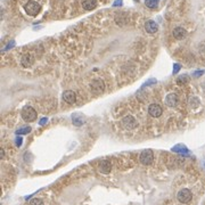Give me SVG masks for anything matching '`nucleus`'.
Here are the masks:
<instances>
[{
    "label": "nucleus",
    "instance_id": "nucleus-1",
    "mask_svg": "<svg viewBox=\"0 0 205 205\" xmlns=\"http://www.w3.org/2000/svg\"><path fill=\"white\" fill-rule=\"evenodd\" d=\"M24 10H25V13L30 16H37L39 13H40L41 10V6L39 5L38 3H35V1H28V3L24 5Z\"/></svg>",
    "mask_w": 205,
    "mask_h": 205
},
{
    "label": "nucleus",
    "instance_id": "nucleus-2",
    "mask_svg": "<svg viewBox=\"0 0 205 205\" xmlns=\"http://www.w3.org/2000/svg\"><path fill=\"white\" fill-rule=\"evenodd\" d=\"M22 117L26 122H33L37 119V112L31 106H25L22 110Z\"/></svg>",
    "mask_w": 205,
    "mask_h": 205
},
{
    "label": "nucleus",
    "instance_id": "nucleus-3",
    "mask_svg": "<svg viewBox=\"0 0 205 205\" xmlns=\"http://www.w3.org/2000/svg\"><path fill=\"white\" fill-rule=\"evenodd\" d=\"M90 90H91L92 94H96V95H99V94H103L105 90V83L103 80L100 79H95L92 80V82L90 83Z\"/></svg>",
    "mask_w": 205,
    "mask_h": 205
},
{
    "label": "nucleus",
    "instance_id": "nucleus-4",
    "mask_svg": "<svg viewBox=\"0 0 205 205\" xmlns=\"http://www.w3.org/2000/svg\"><path fill=\"white\" fill-rule=\"evenodd\" d=\"M177 198L180 203H182V204H187V203H189L192 198V194L189 189H187V188H183L181 189L179 192H178L177 195Z\"/></svg>",
    "mask_w": 205,
    "mask_h": 205
},
{
    "label": "nucleus",
    "instance_id": "nucleus-5",
    "mask_svg": "<svg viewBox=\"0 0 205 205\" xmlns=\"http://www.w3.org/2000/svg\"><path fill=\"white\" fill-rule=\"evenodd\" d=\"M153 160H154V154H153L151 149H145V151H141V154H140V162L144 165H151L153 163Z\"/></svg>",
    "mask_w": 205,
    "mask_h": 205
},
{
    "label": "nucleus",
    "instance_id": "nucleus-6",
    "mask_svg": "<svg viewBox=\"0 0 205 205\" xmlns=\"http://www.w3.org/2000/svg\"><path fill=\"white\" fill-rule=\"evenodd\" d=\"M138 123H137L136 119L131 115H126L122 119V126L126 130H132L135 128H137Z\"/></svg>",
    "mask_w": 205,
    "mask_h": 205
},
{
    "label": "nucleus",
    "instance_id": "nucleus-7",
    "mask_svg": "<svg viewBox=\"0 0 205 205\" xmlns=\"http://www.w3.org/2000/svg\"><path fill=\"white\" fill-rule=\"evenodd\" d=\"M148 113H149L151 116L158 117V116H161V115H162L163 110H162V107L160 106V105L151 104V105H149V107H148Z\"/></svg>",
    "mask_w": 205,
    "mask_h": 205
},
{
    "label": "nucleus",
    "instance_id": "nucleus-8",
    "mask_svg": "<svg viewBox=\"0 0 205 205\" xmlns=\"http://www.w3.org/2000/svg\"><path fill=\"white\" fill-rule=\"evenodd\" d=\"M179 103V98L176 94H169V95L165 97V104L169 106V107H176Z\"/></svg>",
    "mask_w": 205,
    "mask_h": 205
},
{
    "label": "nucleus",
    "instance_id": "nucleus-9",
    "mask_svg": "<svg viewBox=\"0 0 205 205\" xmlns=\"http://www.w3.org/2000/svg\"><path fill=\"white\" fill-rule=\"evenodd\" d=\"M63 99L65 100V103L67 104H74L76 100V95L75 92L72 90H66L63 92Z\"/></svg>",
    "mask_w": 205,
    "mask_h": 205
},
{
    "label": "nucleus",
    "instance_id": "nucleus-10",
    "mask_svg": "<svg viewBox=\"0 0 205 205\" xmlns=\"http://www.w3.org/2000/svg\"><path fill=\"white\" fill-rule=\"evenodd\" d=\"M145 30L148 33H155V32H157L158 30V25L156 24V22L154 21H147L145 23Z\"/></svg>",
    "mask_w": 205,
    "mask_h": 205
},
{
    "label": "nucleus",
    "instance_id": "nucleus-11",
    "mask_svg": "<svg viewBox=\"0 0 205 205\" xmlns=\"http://www.w3.org/2000/svg\"><path fill=\"white\" fill-rule=\"evenodd\" d=\"M82 7L85 10H92L97 7V0H82Z\"/></svg>",
    "mask_w": 205,
    "mask_h": 205
},
{
    "label": "nucleus",
    "instance_id": "nucleus-12",
    "mask_svg": "<svg viewBox=\"0 0 205 205\" xmlns=\"http://www.w3.org/2000/svg\"><path fill=\"white\" fill-rule=\"evenodd\" d=\"M99 170H100L101 173H110V170H112V164L106 160H104L99 163Z\"/></svg>",
    "mask_w": 205,
    "mask_h": 205
},
{
    "label": "nucleus",
    "instance_id": "nucleus-13",
    "mask_svg": "<svg viewBox=\"0 0 205 205\" xmlns=\"http://www.w3.org/2000/svg\"><path fill=\"white\" fill-rule=\"evenodd\" d=\"M187 34V31L185 30L183 28H176L173 30V37L178 40H181L186 37Z\"/></svg>",
    "mask_w": 205,
    "mask_h": 205
},
{
    "label": "nucleus",
    "instance_id": "nucleus-14",
    "mask_svg": "<svg viewBox=\"0 0 205 205\" xmlns=\"http://www.w3.org/2000/svg\"><path fill=\"white\" fill-rule=\"evenodd\" d=\"M33 62H34V59H33V57L31 56L30 54H26V55H24V56L22 57V65L24 67H28V66H31L32 64H33Z\"/></svg>",
    "mask_w": 205,
    "mask_h": 205
},
{
    "label": "nucleus",
    "instance_id": "nucleus-15",
    "mask_svg": "<svg viewBox=\"0 0 205 205\" xmlns=\"http://www.w3.org/2000/svg\"><path fill=\"white\" fill-rule=\"evenodd\" d=\"M72 120H73V124L74 126H82L83 123H85V119L82 116V114L80 113H75L72 115Z\"/></svg>",
    "mask_w": 205,
    "mask_h": 205
},
{
    "label": "nucleus",
    "instance_id": "nucleus-16",
    "mask_svg": "<svg viewBox=\"0 0 205 205\" xmlns=\"http://www.w3.org/2000/svg\"><path fill=\"white\" fill-rule=\"evenodd\" d=\"M172 151L179 153V154H188V148L185 145H182V144H179V145L174 146L173 148H172Z\"/></svg>",
    "mask_w": 205,
    "mask_h": 205
},
{
    "label": "nucleus",
    "instance_id": "nucleus-17",
    "mask_svg": "<svg viewBox=\"0 0 205 205\" xmlns=\"http://www.w3.org/2000/svg\"><path fill=\"white\" fill-rule=\"evenodd\" d=\"M158 3H160V0H145L146 7H148L151 9L156 8V7L158 6Z\"/></svg>",
    "mask_w": 205,
    "mask_h": 205
},
{
    "label": "nucleus",
    "instance_id": "nucleus-18",
    "mask_svg": "<svg viewBox=\"0 0 205 205\" xmlns=\"http://www.w3.org/2000/svg\"><path fill=\"white\" fill-rule=\"evenodd\" d=\"M31 128L30 126H22V128H19L18 130H16V135L17 136H21V135H26V133H30L31 132Z\"/></svg>",
    "mask_w": 205,
    "mask_h": 205
},
{
    "label": "nucleus",
    "instance_id": "nucleus-19",
    "mask_svg": "<svg viewBox=\"0 0 205 205\" xmlns=\"http://www.w3.org/2000/svg\"><path fill=\"white\" fill-rule=\"evenodd\" d=\"M188 81H189L188 76H187V75H181L180 78H178L177 83H178V85H183V83H187Z\"/></svg>",
    "mask_w": 205,
    "mask_h": 205
},
{
    "label": "nucleus",
    "instance_id": "nucleus-20",
    "mask_svg": "<svg viewBox=\"0 0 205 205\" xmlns=\"http://www.w3.org/2000/svg\"><path fill=\"white\" fill-rule=\"evenodd\" d=\"M30 205H44V201L40 198H32L30 201Z\"/></svg>",
    "mask_w": 205,
    "mask_h": 205
},
{
    "label": "nucleus",
    "instance_id": "nucleus-21",
    "mask_svg": "<svg viewBox=\"0 0 205 205\" xmlns=\"http://www.w3.org/2000/svg\"><path fill=\"white\" fill-rule=\"evenodd\" d=\"M204 74V71L203 69H199V71H195V72L192 73V75L195 76V78H199L201 75H203Z\"/></svg>",
    "mask_w": 205,
    "mask_h": 205
},
{
    "label": "nucleus",
    "instance_id": "nucleus-22",
    "mask_svg": "<svg viewBox=\"0 0 205 205\" xmlns=\"http://www.w3.org/2000/svg\"><path fill=\"white\" fill-rule=\"evenodd\" d=\"M180 69H181L180 64H174V65H173V74H177V73L179 72Z\"/></svg>",
    "mask_w": 205,
    "mask_h": 205
},
{
    "label": "nucleus",
    "instance_id": "nucleus-23",
    "mask_svg": "<svg viewBox=\"0 0 205 205\" xmlns=\"http://www.w3.org/2000/svg\"><path fill=\"white\" fill-rule=\"evenodd\" d=\"M22 142H23V139L21 138V137H17V138H16V146H17V147L22 146Z\"/></svg>",
    "mask_w": 205,
    "mask_h": 205
},
{
    "label": "nucleus",
    "instance_id": "nucleus-24",
    "mask_svg": "<svg viewBox=\"0 0 205 205\" xmlns=\"http://www.w3.org/2000/svg\"><path fill=\"white\" fill-rule=\"evenodd\" d=\"M122 3H123V0H115V1H114V3H113V6L114 7L121 6V5H122Z\"/></svg>",
    "mask_w": 205,
    "mask_h": 205
},
{
    "label": "nucleus",
    "instance_id": "nucleus-25",
    "mask_svg": "<svg viewBox=\"0 0 205 205\" xmlns=\"http://www.w3.org/2000/svg\"><path fill=\"white\" fill-rule=\"evenodd\" d=\"M47 122H48L47 117H42V119H41V121L39 122V124H40V126H44V124H46Z\"/></svg>",
    "mask_w": 205,
    "mask_h": 205
},
{
    "label": "nucleus",
    "instance_id": "nucleus-26",
    "mask_svg": "<svg viewBox=\"0 0 205 205\" xmlns=\"http://www.w3.org/2000/svg\"><path fill=\"white\" fill-rule=\"evenodd\" d=\"M14 44H15V42H14V41H12V44H8V46H7L6 47V49H9V48H12L14 46Z\"/></svg>",
    "mask_w": 205,
    "mask_h": 205
},
{
    "label": "nucleus",
    "instance_id": "nucleus-27",
    "mask_svg": "<svg viewBox=\"0 0 205 205\" xmlns=\"http://www.w3.org/2000/svg\"><path fill=\"white\" fill-rule=\"evenodd\" d=\"M0 154H1V157H3V156H5V151H3V149H1Z\"/></svg>",
    "mask_w": 205,
    "mask_h": 205
},
{
    "label": "nucleus",
    "instance_id": "nucleus-28",
    "mask_svg": "<svg viewBox=\"0 0 205 205\" xmlns=\"http://www.w3.org/2000/svg\"><path fill=\"white\" fill-rule=\"evenodd\" d=\"M202 164H203V167H204V169H205V160H203Z\"/></svg>",
    "mask_w": 205,
    "mask_h": 205
}]
</instances>
